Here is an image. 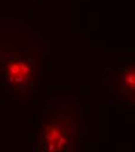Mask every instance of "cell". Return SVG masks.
<instances>
[{
	"label": "cell",
	"instance_id": "3957f363",
	"mask_svg": "<svg viewBox=\"0 0 135 152\" xmlns=\"http://www.w3.org/2000/svg\"><path fill=\"white\" fill-rule=\"evenodd\" d=\"M134 66L121 68L113 77V93L126 102H133L135 89Z\"/></svg>",
	"mask_w": 135,
	"mask_h": 152
},
{
	"label": "cell",
	"instance_id": "6da1fadb",
	"mask_svg": "<svg viewBox=\"0 0 135 152\" xmlns=\"http://www.w3.org/2000/svg\"><path fill=\"white\" fill-rule=\"evenodd\" d=\"M80 126L71 113H58L45 118L40 131V146L44 151H66L79 138Z\"/></svg>",
	"mask_w": 135,
	"mask_h": 152
},
{
	"label": "cell",
	"instance_id": "7a4b0ae2",
	"mask_svg": "<svg viewBox=\"0 0 135 152\" xmlns=\"http://www.w3.org/2000/svg\"><path fill=\"white\" fill-rule=\"evenodd\" d=\"M4 75L12 91H28L36 75L34 60L26 55L7 61L4 66Z\"/></svg>",
	"mask_w": 135,
	"mask_h": 152
}]
</instances>
